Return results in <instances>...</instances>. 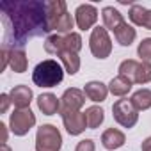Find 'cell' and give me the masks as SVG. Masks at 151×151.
<instances>
[{"mask_svg":"<svg viewBox=\"0 0 151 151\" xmlns=\"http://www.w3.org/2000/svg\"><path fill=\"white\" fill-rule=\"evenodd\" d=\"M57 57L60 59L62 68H64L66 73H69V75H77V73H78V69H80V57H78V53H73V52H60Z\"/></svg>","mask_w":151,"mask_h":151,"instance_id":"cell-18","label":"cell"},{"mask_svg":"<svg viewBox=\"0 0 151 151\" xmlns=\"http://www.w3.org/2000/svg\"><path fill=\"white\" fill-rule=\"evenodd\" d=\"M137 66H139V62L133 60V59L123 60V62L119 64V75H123V77L133 80V75H135V71H137Z\"/></svg>","mask_w":151,"mask_h":151,"instance_id":"cell-25","label":"cell"},{"mask_svg":"<svg viewBox=\"0 0 151 151\" xmlns=\"http://www.w3.org/2000/svg\"><path fill=\"white\" fill-rule=\"evenodd\" d=\"M0 101H2V105H0V112H7V109H9V103H13L11 101V98H9V94H0Z\"/></svg>","mask_w":151,"mask_h":151,"instance_id":"cell-29","label":"cell"},{"mask_svg":"<svg viewBox=\"0 0 151 151\" xmlns=\"http://www.w3.org/2000/svg\"><path fill=\"white\" fill-rule=\"evenodd\" d=\"M34 124H36V116H34V112L30 109H16L9 117L11 132L14 135H18V137L27 135Z\"/></svg>","mask_w":151,"mask_h":151,"instance_id":"cell-8","label":"cell"},{"mask_svg":"<svg viewBox=\"0 0 151 151\" xmlns=\"http://www.w3.org/2000/svg\"><path fill=\"white\" fill-rule=\"evenodd\" d=\"M114 36H116V39H117V43L121 45V46H130L133 41H135V37H137V32H135V29L132 27V25H128L126 22L114 32Z\"/></svg>","mask_w":151,"mask_h":151,"instance_id":"cell-21","label":"cell"},{"mask_svg":"<svg viewBox=\"0 0 151 151\" xmlns=\"http://www.w3.org/2000/svg\"><path fill=\"white\" fill-rule=\"evenodd\" d=\"M130 20L139 25V27H144V29H149L151 30V9H146L144 6H139V4H133L130 7Z\"/></svg>","mask_w":151,"mask_h":151,"instance_id":"cell-14","label":"cell"},{"mask_svg":"<svg viewBox=\"0 0 151 151\" xmlns=\"http://www.w3.org/2000/svg\"><path fill=\"white\" fill-rule=\"evenodd\" d=\"M62 123H64V128L69 135H80L86 126H87V119H86V114L84 112H69V114H64L62 116Z\"/></svg>","mask_w":151,"mask_h":151,"instance_id":"cell-11","label":"cell"},{"mask_svg":"<svg viewBox=\"0 0 151 151\" xmlns=\"http://www.w3.org/2000/svg\"><path fill=\"white\" fill-rule=\"evenodd\" d=\"M84 93L86 96L91 100V101H105L107 94H109V87L103 84V82H87L86 87H84Z\"/></svg>","mask_w":151,"mask_h":151,"instance_id":"cell-17","label":"cell"},{"mask_svg":"<svg viewBox=\"0 0 151 151\" xmlns=\"http://www.w3.org/2000/svg\"><path fill=\"white\" fill-rule=\"evenodd\" d=\"M124 140H126L124 133H123L121 130H117V128H109V130H105L103 135H101V144H103L107 149H110V151L121 147V146L124 144Z\"/></svg>","mask_w":151,"mask_h":151,"instance_id":"cell-15","label":"cell"},{"mask_svg":"<svg viewBox=\"0 0 151 151\" xmlns=\"http://www.w3.org/2000/svg\"><path fill=\"white\" fill-rule=\"evenodd\" d=\"M101 18H103V25H105V29H107V30H112V32H116V30L124 23L123 14H121L117 9H114V7H103V11H101Z\"/></svg>","mask_w":151,"mask_h":151,"instance_id":"cell-16","label":"cell"},{"mask_svg":"<svg viewBox=\"0 0 151 151\" xmlns=\"http://www.w3.org/2000/svg\"><path fill=\"white\" fill-rule=\"evenodd\" d=\"M89 46H91V53L96 59H107L112 52V41L109 37V32L105 27H96L91 32L89 37Z\"/></svg>","mask_w":151,"mask_h":151,"instance_id":"cell-7","label":"cell"},{"mask_svg":"<svg viewBox=\"0 0 151 151\" xmlns=\"http://www.w3.org/2000/svg\"><path fill=\"white\" fill-rule=\"evenodd\" d=\"M75 20H77L78 29L89 30L98 20V9L94 6H91V4H82V6L77 7V11H75Z\"/></svg>","mask_w":151,"mask_h":151,"instance_id":"cell-10","label":"cell"},{"mask_svg":"<svg viewBox=\"0 0 151 151\" xmlns=\"http://www.w3.org/2000/svg\"><path fill=\"white\" fill-rule=\"evenodd\" d=\"M86 103V93L77 89V87H71L66 89L62 98H60V116L69 114V112H80V109Z\"/></svg>","mask_w":151,"mask_h":151,"instance_id":"cell-9","label":"cell"},{"mask_svg":"<svg viewBox=\"0 0 151 151\" xmlns=\"http://www.w3.org/2000/svg\"><path fill=\"white\" fill-rule=\"evenodd\" d=\"M62 135L53 124H43L36 133V151H60Z\"/></svg>","mask_w":151,"mask_h":151,"instance_id":"cell-5","label":"cell"},{"mask_svg":"<svg viewBox=\"0 0 151 151\" xmlns=\"http://www.w3.org/2000/svg\"><path fill=\"white\" fill-rule=\"evenodd\" d=\"M2 20L6 25V43L25 45L27 39L48 32L46 25V2H2Z\"/></svg>","mask_w":151,"mask_h":151,"instance_id":"cell-1","label":"cell"},{"mask_svg":"<svg viewBox=\"0 0 151 151\" xmlns=\"http://www.w3.org/2000/svg\"><path fill=\"white\" fill-rule=\"evenodd\" d=\"M37 109L45 116H53L60 110V100L52 93H45L37 98Z\"/></svg>","mask_w":151,"mask_h":151,"instance_id":"cell-13","label":"cell"},{"mask_svg":"<svg viewBox=\"0 0 151 151\" xmlns=\"http://www.w3.org/2000/svg\"><path fill=\"white\" fill-rule=\"evenodd\" d=\"M73 18L66 9V2L62 0H52L46 2V25L48 32L55 30L57 34H69L73 29Z\"/></svg>","mask_w":151,"mask_h":151,"instance_id":"cell-2","label":"cell"},{"mask_svg":"<svg viewBox=\"0 0 151 151\" xmlns=\"http://www.w3.org/2000/svg\"><path fill=\"white\" fill-rule=\"evenodd\" d=\"M130 101L137 110H147L151 107V91L149 89H139L132 94Z\"/></svg>","mask_w":151,"mask_h":151,"instance_id":"cell-22","label":"cell"},{"mask_svg":"<svg viewBox=\"0 0 151 151\" xmlns=\"http://www.w3.org/2000/svg\"><path fill=\"white\" fill-rule=\"evenodd\" d=\"M9 66L14 73H23L27 71V66H29V60H27V55L22 48H11V55H9Z\"/></svg>","mask_w":151,"mask_h":151,"instance_id":"cell-20","label":"cell"},{"mask_svg":"<svg viewBox=\"0 0 151 151\" xmlns=\"http://www.w3.org/2000/svg\"><path fill=\"white\" fill-rule=\"evenodd\" d=\"M2 151H11V147L7 144H2Z\"/></svg>","mask_w":151,"mask_h":151,"instance_id":"cell-32","label":"cell"},{"mask_svg":"<svg viewBox=\"0 0 151 151\" xmlns=\"http://www.w3.org/2000/svg\"><path fill=\"white\" fill-rule=\"evenodd\" d=\"M32 89H29L27 86H16L11 89L9 98L13 101V105L16 109H29L30 101H32Z\"/></svg>","mask_w":151,"mask_h":151,"instance_id":"cell-12","label":"cell"},{"mask_svg":"<svg viewBox=\"0 0 151 151\" xmlns=\"http://www.w3.org/2000/svg\"><path fill=\"white\" fill-rule=\"evenodd\" d=\"M140 149H142V151H151V137H147V139H144V140H142Z\"/></svg>","mask_w":151,"mask_h":151,"instance_id":"cell-30","label":"cell"},{"mask_svg":"<svg viewBox=\"0 0 151 151\" xmlns=\"http://www.w3.org/2000/svg\"><path fill=\"white\" fill-rule=\"evenodd\" d=\"M9 55H11V48L9 46H2V66L0 69H6L9 64Z\"/></svg>","mask_w":151,"mask_h":151,"instance_id":"cell-28","label":"cell"},{"mask_svg":"<svg viewBox=\"0 0 151 151\" xmlns=\"http://www.w3.org/2000/svg\"><path fill=\"white\" fill-rule=\"evenodd\" d=\"M137 53L144 62H151V37H146L139 43Z\"/></svg>","mask_w":151,"mask_h":151,"instance_id":"cell-26","label":"cell"},{"mask_svg":"<svg viewBox=\"0 0 151 151\" xmlns=\"http://www.w3.org/2000/svg\"><path fill=\"white\" fill-rule=\"evenodd\" d=\"M64 78V68L53 59H46L34 68L32 80L37 87H55Z\"/></svg>","mask_w":151,"mask_h":151,"instance_id":"cell-3","label":"cell"},{"mask_svg":"<svg viewBox=\"0 0 151 151\" xmlns=\"http://www.w3.org/2000/svg\"><path fill=\"white\" fill-rule=\"evenodd\" d=\"M132 82H135V84H147V82H151V62H144V60L139 62Z\"/></svg>","mask_w":151,"mask_h":151,"instance_id":"cell-24","label":"cell"},{"mask_svg":"<svg viewBox=\"0 0 151 151\" xmlns=\"http://www.w3.org/2000/svg\"><path fill=\"white\" fill-rule=\"evenodd\" d=\"M84 114H86V119H87V128H91V130L98 128V126L103 123V119H105V112H103V109H101V107H96V105L86 109Z\"/></svg>","mask_w":151,"mask_h":151,"instance_id":"cell-23","label":"cell"},{"mask_svg":"<svg viewBox=\"0 0 151 151\" xmlns=\"http://www.w3.org/2000/svg\"><path fill=\"white\" fill-rule=\"evenodd\" d=\"M132 84L133 82L130 78L123 77V75H117V77H114L110 80V84H109V93H112L114 96H124V94L130 93Z\"/></svg>","mask_w":151,"mask_h":151,"instance_id":"cell-19","label":"cell"},{"mask_svg":"<svg viewBox=\"0 0 151 151\" xmlns=\"http://www.w3.org/2000/svg\"><path fill=\"white\" fill-rule=\"evenodd\" d=\"M0 130H2V144L7 142V126L4 123H0Z\"/></svg>","mask_w":151,"mask_h":151,"instance_id":"cell-31","label":"cell"},{"mask_svg":"<svg viewBox=\"0 0 151 151\" xmlns=\"http://www.w3.org/2000/svg\"><path fill=\"white\" fill-rule=\"evenodd\" d=\"M112 116L117 124L123 128H132L139 121V110L132 105L130 100H117L112 105Z\"/></svg>","mask_w":151,"mask_h":151,"instance_id":"cell-6","label":"cell"},{"mask_svg":"<svg viewBox=\"0 0 151 151\" xmlns=\"http://www.w3.org/2000/svg\"><path fill=\"white\" fill-rule=\"evenodd\" d=\"M94 142L91 139H84L77 144V147H75V151H94Z\"/></svg>","mask_w":151,"mask_h":151,"instance_id":"cell-27","label":"cell"},{"mask_svg":"<svg viewBox=\"0 0 151 151\" xmlns=\"http://www.w3.org/2000/svg\"><path fill=\"white\" fill-rule=\"evenodd\" d=\"M82 48V37L78 32H69V34H52L45 41L46 53L59 55L60 52H73L78 53Z\"/></svg>","mask_w":151,"mask_h":151,"instance_id":"cell-4","label":"cell"}]
</instances>
